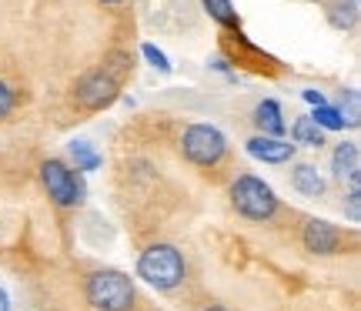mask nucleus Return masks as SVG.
Returning <instances> with one entry per match:
<instances>
[{"mask_svg":"<svg viewBox=\"0 0 361 311\" xmlns=\"http://www.w3.org/2000/svg\"><path fill=\"white\" fill-rule=\"evenodd\" d=\"M0 311H11V295L0 288Z\"/></svg>","mask_w":361,"mask_h":311,"instance_id":"22","label":"nucleus"},{"mask_svg":"<svg viewBox=\"0 0 361 311\" xmlns=\"http://www.w3.org/2000/svg\"><path fill=\"white\" fill-rule=\"evenodd\" d=\"M301 97H305L308 104H314V107H322V104H328V101H324V94H322V91H314V87H308V91H301Z\"/></svg>","mask_w":361,"mask_h":311,"instance_id":"21","label":"nucleus"},{"mask_svg":"<svg viewBox=\"0 0 361 311\" xmlns=\"http://www.w3.org/2000/svg\"><path fill=\"white\" fill-rule=\"evenodd\" d=\"M245 151L255 161H264V164H284L295 157V144L281 141V138H264V134H255L251 141L245 144Z\"/></svg>","mask_w":361,"mask_h":311,"instance_id":"9","label":"nucleus"},{"mask_svg":"<svg viewBox=\"0 0 361 311\" xmlns=\"http://www.w3.org/2000/svg\"><path fill=\"white\" fill-rule=\"evenodd\" d=\"M338 114L345 121V128H358L361 124V104H358V91H341V107Z\"/></svg>","mask_w":361,"mask_h":311,"instance_id":"17","label":"nucleus"},{"mask_svg":"<svg viewBox=\"0 0 361 311\" xmlns=\"http://www.w3.org/2000/svg\"><path fill=\"white\" fill-rule=\"evenodd\" d=\"M204 311H228V308H221V305H211V308H204Z\"/></svg>","mask_w":361,"mask_h":311,"instance_id":"24","label":"nucleus"},{"mask_svg":"<svg viewBox=\"0 0 361 311\" xmlns=\"http://www.w3.org/2000/svg\"><path fill=\"white\" fill-rule=\"evenodd\" d=\"M255 128L264 134V138H281L284 130H288V124H284V111L281 104L274 101V97H264V101L255 107Z\"/></svg>","mask_w":361,"mask_h":311,"instance_id":"10","label":"nucleus"},{"mask_svg":"<svg viewBox=\"0 0 361 311\" xmlns=\"http://www.w3.org/2000/svg\"><path fill=\"white\" fill-rule=\"evenodd\" d=\"M301 245L305 251L311 255H338L341 248V231H338L331 221H322V218H311L301 231Z\"/></svg>","mask_w":361,"mask_h":311,"instance_id":"7","label":"nucleus"},{"mask_svg":"<svg viewBox=\"0 0 361 311\" xmlns=\"http://www.w3.org/2000/svg\"><path fill=\"white\" fill-rule=\"evenodd\" d=\"M331 174L338 181H348L351 188H358L361 181V147L358 141H341L331 154Z\"/></svg>","mask_w":361,"mask_h":311,"instance_id":"8","label":"nucleus"},{"mask_svg":"<svg viewBox=\"0 0 361 311\" xmlns=\"http://www.w3.org/2000/svg\"><path fill=\"white\" fill-rule=\"evenodd\" d=\"M231 205L247 221H271L278 214V195L255 174H241L231 184Z\"/></svg>","mask_w":361,"mask_h":311,"instance_id":"3","label":"nucleus"},{"mask_svg":"<svg viewBox=\"0 0 361 311\" xmlns=\"http://www.w3.org/2000/svg\"><path fill=\"white\" fill-rule=\"evenodd\" d=\"M328 20H331L338 30H351L355 20H358V0H338V4H331Z\"/></svg>","mask_w":361,"mask_h":311,"instance_id":"14","label":"nucleus"},{"mask_svg":"<svg viewBox=\"0 0 361 311\" xmlns=\"http://www.w3.org/2000/svg\"><path fill=\"white\" fill-rule=\"evenodd\" d=\"M184 258L174 245H151L137 258V278H144L157 291H174L184 281Z\"/></svg>","mask_w":361,"mask_h":311,"instance_id":"1","label":"nucleus"},{"mask_svg":"<svg viewBox=\"0 0 361 311\" xmlns=\"http://www.w3.org/2000/svg\"><path fill=\"white\" fill-rule=\"evenodd\" d=\"M101 4H124V0H101Z\"/></svg>","mask_w":361,"mask_h":311,"instance_id":"25","label":"nucleus"},{"mask_svg":"<svg viewBox=\"0 0 361 311\" xmlns=\"http://www.w3.org/2000/svg\"><path fill=\"white\" fill-rule=\"evenodd\" d=\"M214 71H224V74H231V67H228V61H224V57H218V61H214Z\"/></svg>","mask_w":361,"mask_h":311,"instance_id":"23","label":"nucleus"},{"mask_svg":"<svg viewBox=\"0 0 361 311\" xmlns=\"http://www.w3.org/2000/svg\"><path fill=\"white\" fill-rule=\"evenodd\" d=\"M11 111H13V91L7 80H0V121L11 117Z\"/></svg>","mask_w":361,"mask_h":311,"instance_id":"19","label":"nucleus"},{"mask_svg":"<svg viewBox=\"0 0 361 311\" xmlns=\"http://www.w3.org/2000/svg\"><path fill=\"white\" fill-rule=\"evenodd\" d=\"M348 218H351V224H358L361 221V191L358 188H351L348 191Z\"/></svg>","mask_w":361,"mask_h":311,"instance_id":"20","label":"nucleus"},{"mask_svg":"<svg viewBox=\"0 0 361 311\" xmlns=\"http://www.w3.org/2000/svg\"><path fill=\"white\" fill-rule=\"evenodd\" d=\"M78 104L84 111H104L121 97V78H114L107 67H97L78 80V91H74Z\"/></svg>","mask_w":361,"mask_h":311,"instance_id":"6","label":"nucleus"},{"mask_svg":"<svg viewBox=\"0 0 361 311\" xmlns=\"http://www.w3.org/2000/svg\"><path fill=\"white\" fill-rule=\"evenodd\" d=\"M87 301L97 311H130L134 305V281L124 272L104 268L87 278Z\"/></svg>","mask_w":361,"mask_h":311,"instance_id":"2","label":"nucleus"},{"mask_svg":"<svg viewBox=\"0 0 361 311\" xmlns=\"http://www.w3.org/2000/svg\"><path fill=\"white\" fill-rule=\"evenodd\" d=\"M291 141H295V147L301 144V147H324V130L311 121L308 114L298 117L295 128H291Z\"/></svg>","mask_w":361,"mask_h":311,"instance_id":"12","label":"nucleus"},{"mask_svg":"<svg viewBox=\"0 0 361 311\" xmlns=\"http://www.w3.org/2000/svg\"><path fill=\"white\" fill-rule=\"evenodd\" d=\"M291 188L305 197H322L328 184H324V178L318 174L314 164H295V171H291Z\"/></svg>","mask_w":361,"mask_h":311,"instance_id":"11","label":"nucleus"},{"mask_svg":"<svg viewBox=\"0 0 361 311\" xmlns=\"http://www.w3.org/2000/svg\"><path fill=\"white\" fill-rule=\"evenodd\" d=\"M180 154L197 168H214L228 154V138L214 124H191L180 138Z\"/></svg>","mask_w":361,"mask_h":311,"instance_id":"5","label":"nucleus"},{"mask_svg":"<svg viewBox=\"0 0 361 311\" xmlns=\"http://www.w3.org/2000/svg\"><path fill=\"white\" fill-rule=\"evenodd\" d=\"M141 54H144V61L154 67V71L171 74V61H168V54L161 51V47H154V44H141Z\"/></svg>","mask_w":361,"mask_h":311,"instance_id":"18","label":"nucleus"},{"mask_svg":"<svg viewBox=\"0 0 361 311\" xmlns=\"http://www.w3.org/2000/svg\"><path fill=\"white\" fill-rule=\"evenodd\" d=\"M71 157H74V164H78V174H87V171L101 168V154H97L87 141H71Z\"/></svg>","mask_w":361,"mask_h":311,"instance_id":"15","label":"nucleus"},{"mask_svg":"<svg viewBox=\"0 0 361 311\" xmlns=\"http://www.w3.org/2000/svg\"><path fill=\"white\" fill-rule=\"evenodd\" d=\"M318 128L328 134V130H345V121H341V114H338V107H331V104H322V107H314V114H308Z\"/></svg>","mask_w":361,"mask_h":311,"instance_id":"16","label":"nucleus"},{"mask_svg":"<svg viewBox=\"0 0 361 311\" xmlns=\"http://www.w3.org/2000/svg\"><path fill=\"white\" fill-rule=\"evenodd\" d=\"M40 181H44V191L51 195V201L57 207H80L87 201L84 174H78L74 168H67L64 161H57V157L40 164Z\"/></svg>","mask_w":361,"mask_h":311,"instance_id":"4","label":"nucleus"},{"mask_svg":"<svg viewBox=\"0 0 361 311\" xmlns=\"http://www.w3.org/2000/svg\"><path fill=\"white\" fill-rule=\"evenodd\" d=\"M204 4V11L211 20H218L221 27H228V30H241V20H238V11H234L231 0H201Z\"/></svg>","mask_w":361,"mask_h":311,"instance_id":"13","label":"nucleus"}]
</instances>
